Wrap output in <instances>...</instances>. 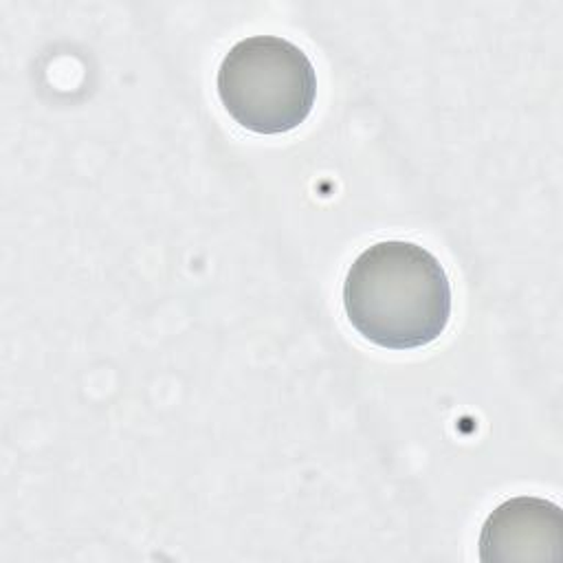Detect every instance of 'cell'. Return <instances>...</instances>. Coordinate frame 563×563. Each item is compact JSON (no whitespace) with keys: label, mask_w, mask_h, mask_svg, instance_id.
<instances>
[{"label":"cell","mask_w":563,"mask_h":563,"mask_svg":"<svg viewBox=\"0 0 563 563\" xmlns=\"http://www.w3.org/2000/svg\"><path fill=\"white\" fill-rule=\"evenodd\" d=\"M310 57L277 35H253L229 48L218 68V97L242 128L282 134L303 123L314 106Z\"/></svg>","instance_id":"7a4b0ae2"},{"label":"cell","mask_w":563,"mask_h":563,"mask_svg":"<svg viewBox=\"0 0 563 563\" xmlns=\"http://www.w3.org/2000/svg\"><path fill=\"white\" fill-rule=\"evenodd\" d=\"M561 508L541 497H515L488 515L479 534V559L484 563L561 561Z\"/></svg>","instance_id":"3957f363"},{"label":"cell","mask_w":563,"mask_h":563,"mask_svg":"<svg viewBox=\"0 0 563 563\" xmlns=\"http://www.w3.org/2000/svg\"><path fill=\"white\" fill-rule=\"evenodd\" d=\"M343 308L356 332L387 350L435 341L451 319V284L433 253L385 240L365 249L343 284Z\"/></svg>","instance_id":"6da1fadb"}]
</instances>
